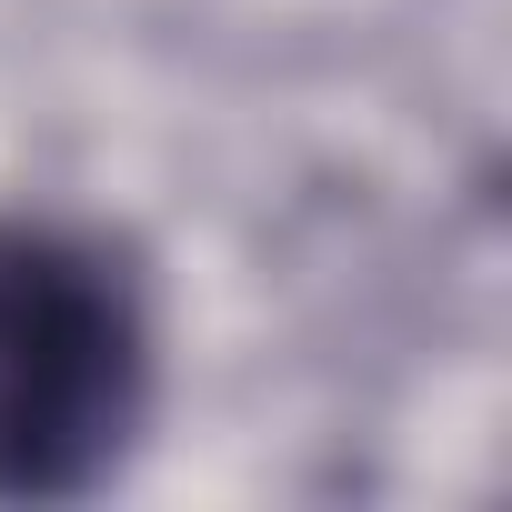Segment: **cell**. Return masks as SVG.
<instances>
[{"label":"cell","mask_w":512,"mask_h":512,"mask_svg":"<svg viewBox=\"0 0 512 512\" xmlns=\"http://www.w3.org/2000/svg\"><path fill=\"white\" fill-rule=\"evenodd\" d=\"M151 422V312L101 241L0 221V502L101 492Z\"/></svg>","instance_id":"6da1fadb"}]
</instances>
